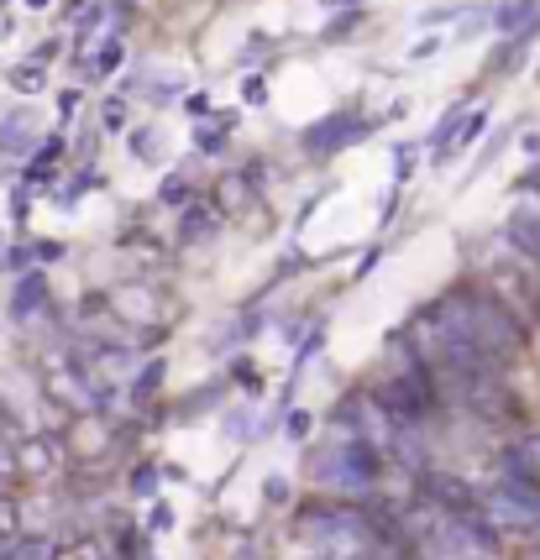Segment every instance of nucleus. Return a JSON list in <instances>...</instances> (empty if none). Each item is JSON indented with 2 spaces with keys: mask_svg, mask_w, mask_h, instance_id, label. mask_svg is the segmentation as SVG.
Wrapping results in <instances>:
<instances>
[{
  "mask_svg": "<svg viewBox=\"0 0 540 560\" xmlns=\"http://www.w3.org/2000/svg\"><path fill=\"white\" fill-rule=\"evenodd\" d=\"M430 325L436 330H446V336H462V341H472L478 351H489L493 362H515L519 346H525V330H519V319L498 304V299H489V293H451V299H441L436 310H430Z\"/></svg>",
  "mask_w": 540,
  "mask_h": 560,
  "instance_id": "1",
  "label": "nucleus"
},
{
  "mask_svg": "<svg viewBox=\"0 0 540 560\" xmlns=\"http://www.w3.org/2000/svg\"><path fill=\"white\" fill-rule=\"evenodd\" d=\"M378 471H383V462H378V451L368 440H336L315 456V477L336 482V488H372Z\"/></svg>",
  "mask_w": 540,
  "mask_h": 560,
  "instance_id": "2",
  "label": "nucleus"
},
{
  "mask_svg": "<svg viewBox=\"0 0 540 560\" xmlns=\"http://www.w3.org/2000/svg\"><path fill=\"white\" fill-rule=\"evenodd\" d=\"M483 509H489V518H493V524H504V529H536V524H540V488H536V477H519V471H509L504 482H493V488H489Z\"/></svg>",
  "mask_w": 540,
  "mask_h": 560,
  "instance_id": "3",
  "label": "nucleus"
},
{
  "mask_svg": "<svg viewBox=\"0 0 540 560\" xmlns=\"http://www.w3.org/2000/svg\"><path fill=\"white\" fill-rule=\"evenodd\" d=\"M363 131H368L363 121H346V116H331V121H320V126H310V131H305V147H310V152H336V147L357 142Z\"/></svg>",
  "mask_w": 540,
  "mask_h": 560,
  "instance_id": "4",
  "label": "nucleus"
},
{
  "mask_svg": "<svg viewBox=\"0 0 540 560\" xmlns=\"http://www.w3.org/2000/svg\"><path fill=\"white\" fill-rule=\"evenodd\" d=\"M504 236H509V246H515V252H525L530 262H540V215H536V210H515V215H509V225H504Z\"/></svg>",
  "mask_w": 540,
  "mask_h": 560,
  "instance_id": "5",
  "label": "nucleus"
},
{
  "mask_svg": "<svg viewBox=\"0 0 540 560\" xmlns=\"http://www.w3.org/2000/svg\"><path fill=\"white\" fill-rule=\"evenodd\" d=\"M48 304V278L43 272H22V283H16V299H11V315L16 319H32L37 310Z\"/></svg>",
  "mask_w": 540,
  "mask_h": 560,
  "instance_id": "6",
  "label": "nucleus"
},
{
  "mask_svg": "<svg viewBox=\"0 0 540 560\" xmlns=\"http://www.w3.org/2000/svg\"><path fill=\"white\" fill-rule=\"evenodd\" d=\"M32 110H11V116H5V121H0V152H5V158H22L26 147H32Z\"/></svg>",
  "mask_w": 540,
  "mask_h": 560,
  "instance_id": "7",
  "label": "nucleus"
},
{
  "mask_svg": "<svg viewBox=\"0 0 540 560\" xmlns=\"http://www.w3.org/2000/svg\"><path fill=\"white\" fill-rule=\"evenodd\" d=\"M58 456H64V451H58V440H43V435H32L22 451H16L22 471H37V477H43V471H53V466H58Z\"/></svg>",
  "mask_w": 540,
  "mask_h": 560,
  "instance_id": "8",
  "label": "nucleus"
},
{
  "mask_svg": "<svg viewBox=\"0 0 540 560\" xmlns=\"http://www.w3.org/2000/svg\"><path fill=\"white\" fill-rule=\"evenodd\" d=\"M536 16H540V0H504L493 11V26L498 32H525V26H536Z\"/></svg>",
  "mask_w": 540,
  "mask_h": 560,
  "instance_id": "9",
  "label": "nucleus"
},
{
  "mask_svg": "<svg viewBox=\"0 0 540 560\" xmlns=\"http://www.w3.org/2000/svg\"><path fill=\"white\" fill-rule=\"evenodd\" d=\"M483 126H489V116H483V110H472V116H467V121H457V131H451V137H446V142L436 147V163H446V158H451V152H457V147L478 142V131H483Z\"/></svg>",
  "mask_w": 540,
  "mask_h": 560,
  "instance_id": "10",
  "label": "nucleus"
},
{
  "mask_svg": "<svg viewBox=\"0 0 540 560\" xmlns=\"http://www.w3.org/2000/svg\"><path fill=\"white\" fill-rule=\"evenodd\" d=\"M216 225H221V215H210V210H184V225H179V242L184 246H195V242H205V236H210V231H216Z\"/></svg>",
  "mask_w": 540,
  "mask_h": 560,
  "instance_id": "11",
  "label": "nucleus"
},
{
  "mask_svg": "<svg viewBox=\"0 0 540 560\" xmlns=\"http://www.w3.org/2000/svg\"><path fill=\"white\" fill-rule=\"evenodd\" d=\"M509 466H515L519 477H540V435H525L515 445V456H509Z\"/></svg>",
  "mask_w": 540,
  "mask_h": 560,
  "instance_id": "12",
  "label": "nucleus"
},
{
  "mask_svg": "<svg viewBox=\"0 0 540 560\" xmlns=\"http://www.w3.org/2000/svg\"><path fill=\"white\" fill-rule=\"evenodd\" d=\"M226 131H231V116H221L216 126H199V152H221V147H226Z\"/></svg>",
  "mask_w": 540,
  "mask_h": 560,
  "instance_id": "13",
  "label": "nucleus"
},
{
  "mask_svg": "<svg viewBox=\"0 0 540 560\" xmlns=\"http://www.w3.org/2000/svg\"><path fill=\"white\" fill-rule=\"evenodd\" d=\"M22 560H58V550H53V539H22V545H11Z\"/></svg>",
  "mask_w": 540,
  "mask_h": 560,
  "instance_id": "14",
  "label": "nucleus"
},
{
  "mask_svg": "<svg viewBox=\"0 0 540 560\" xmlns=\"http://www.w3.org/2000/svg\"><path fill=\"white\" fill-rule=\"evenodd\" d=\"M122 37H111L105 48H100V58H95V73H111V69H122Z\"/></svg>",
  "mask_w": 540,
  "mask_h": 560,
  "instance_id": "15",
  "label": "nucleus"
},
{
  "mask_svg": "<svg viewBox=\"0 0 540 560\" xmlns=\"http://www.w3.org/2000/svg\"><path fill=\"white\" fill-rule=\"evenodd\" d=\"M158 383H163V362H148L142 366V377H137V398H152Z\"/></svg>",
  "mask_w": 540,
  "mask_h": 560,
  "instance_id": "16",
  "label": "nucleus"
},
{
  "mask_svg": "<svg viewBox=\"0 0 540 560\" xmlns=\"http://www.w3.org/2000/svg\"><path fill=\"white\" fill-rule=\"evenodd\" d=\"M32 257H37V246H11V252H5V268L22 278V272L32 268Z\"/></svg>",
  "mask_w": 540,
  "mask_h": 560,
  "instance_id": "17",
  "label": "nucleus"
},
{
  "mask_svg": "<svg viewBox=\"0 0 540 560\" xmlns=\"http://www.w3.org/2000/svg\"><path fill=\"white\" fill-rule=\"evenodd\" d=\"M131 152H137L142 163H158V142H152V131H131Z\"/></svg>",
  "mask_w": 540,
  "mask_h": 560,
  "instance_id": "18",
  "label": "nucleus"
},
{
  "mask_svg": "<svg viewBox=\"0 0 540 560\" xmlns=\"http://www.w3.org/2000/svg\"><path fill=\"white\" fill-rule=\"evenodd\" d=\"M158 199H163V205H184V199H189V184H184V178H169V184L158 189Z\"/></svg>",
  "mask_w": 540,
  "mask_h": 560,
  "instance_id": "19",
  "label": "nucleus"
},
{
  "mask_svg": "<svg viewBox=\"0 0 540 560\" xmlns=\"http://www.w3.org/2000/svg\"><path fill=\"white\" fill-rule=\"evenodd\" d=\"M284 435L305 440V435H310V415H305V409H299V415H289V419H284Z\"/></svg>",
  "mask_w": 540,
  "mask_h": 560,
  "instance_id": "20",
  "label": "nucleus"
},
{
  "mask_svg": "<svg viewBox=\"0 0 540 560\" xmlns=\"http://www.w3.org/2000/svg\"><path fill=\"white\" fill-rule=\"evenodd\" d=\"M152 488H158V477H152V466H142V471L131 477V492H137V498H152Z\"/></svg>",
  "mask_w": 540,
  "mask_h": 560,
  "instance_id": "21",
  "label": "nucleus"
},
{
  "mask_svg": "<svg viewBox=\"0 0 540 560\" xmlns=\"http://www.w3.org/2000/svg\"><path fill=\"white\" fill-rule=\"evenodd\" d=\"M11 84H16V90H43V73H37V69H16V73H11Z\"/></svg>",
  "mask_w": 540,
  "mask_h": 560,
  "instance_id": "22",
  "label": "nucleus"
},
{
  "mask_svg": "<svg viewBox=\"0 0 540 560\" xmlns=\"http://www.w3.org/2000/svg\"><path fill=\"white\" fill-rule=\"evenodd\" d=\"M242 100H246V105H263V100H268V90H263V79H246Z\"/></svg>",
  "mask_w": 540,
  "mask_h": 560,
  "instance_id": "23",
  "label": "nucleus"
},
{
  "mask_svg": "<svg viewBox=\"0 0 540 560\" xmlns=\"http://www.w3.org/2000/svg\"><path fill=\"white\" fill-rule=\"evenodd\" d=\"M11 529H16V509L0 498V535H11Z\"/></svg>",
  "mask_w": 540,
  "mask_h": 560,
  "instance_id": "24",
  "label": "nucleus"
},
{
  "mask_svg": "<svg viewBox=\"0 0 540 560\" xmlns=\"http://www.w3.org/2000/svg\"><path fill=\"white\" fill-rule=\"evenodd\" d=\"M173 524V509H163V503H158V509H152V529H169Z\"/></svg>",
  "mask_w": 540,
  "mask_h": 560,
  "instance_id": "25",
  "label": "nucleus"
},
{
  "mask_svg": "<svg viewBox=\"0 0 540 560\" xmlns=\"http://www.w3.org/2000/svg\"><path fill=\"white\" fill-rule=\"evenodd\" d=\"M0 560H22V556H16V550H0Z\"/></svg>",
  "mask_w": 540,
  "mask_h": 560,
  "instance_id": "26",
  "label": "nucleus"
},
{
  "mask_svg": "<svg viewBox=\"0 0 540 560\" xmlns=\"http://www.w3.org/2000/svg\"><path fill=\"white\" fill-rule=\"evenodd\" d=\"M237 560H257V556H252V550H242V556H237Z\"/></svg>",
  "mask_w": 540,
  "mask_h": 560,
  "instance_id": "27",
  "label": "nucleus"
},
{
  "mask_svg": "<svg viewBox=\"0 0 540 560\" xmlns=\"http://www.w3.org/2000/svg\"><path fill=\"white\" fill-rule=\"evenodd\" d=\"M26 5H48V0H26Z\"/></svg>",
  "mask_w": 540,
  "mask_h": 560,
  "instance_id": "28",
  "label": "nucleus"
},
{
  "mask_svg": "<svg viewBox=\"0 0 540 560\" xmlns=\"http://www.w3.org/2000/svg\"><path fill=\"white\" fill-rule=\"evenodd\" d=\"M342 5H357V0H342Z\"/></svg>",
  "mask_w": 540,
  "mask_h": 560,
  "instance_id": "29",
  "label": "nucleus"
}]
</instances>
